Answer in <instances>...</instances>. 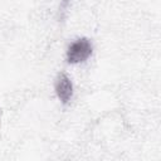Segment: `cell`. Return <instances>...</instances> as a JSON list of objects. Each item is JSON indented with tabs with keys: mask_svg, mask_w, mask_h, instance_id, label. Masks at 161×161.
Instances as JSON below:
<instances>
[{
	"mask_svg": "<svg viewBox=\"0 0 161 161\" xmlns=\"http://www.w3.org/2000/svg\"><path fill=\"white\" fill-rule=\"evenodd\" d=\"M93 52V44L88 38H78L72 42L67 49V62L69 64H78L86 62Z\"/></svg>",
	"mask_w": 161,
	"mask_h": 161,
	"instance_id": "6da1fadb",
	"label": "cell"
},
{
	"mask_svg": "<svg viewBox=\"0 0 161 161\" xmlns=\"http://www.w3.org/2000/svg\"><path fill=\"white\" fill-rule=\"evenodd\" d=\"M54 89L57 93V97L63 104H68L73 97V83L67 73L60 72L58 73L55 82H54Z\"/></svg>",
	"mask_w": 161,
	"mask_h": 161,
	"instance_id": "7a4b0ae2",
	"label": "cell"
},
{
	"mask_svg": "<svg viewBox=\"0 0 161 161\" xmlns=\"http://www.w3.org/2000/svg\"><path fill=\"white\" fill-rule=\"evenodd\" d=\"M68 5H69V0H62V1H60V8H59V11L65 13V11H67Z\"/></svg>",
	"mask_w": 161,
	"mask_h": 161,
	"instance_id": "3957f363",
	"label": "cell"
},
{
	"mask_svg": "<svg viewBox=\"0 0 161 161\" xmlns=\"http://www.w3.org/2000/svg\"><path fill=\"white\" fill-rule=\"evenodd\" d=\"M1 116H3V111H1V108H0V127H1Z\"/></svg>",
	"mask_w": 161,
	"mask_h": 161,
	"instance_id": "277c9868",
	"label": "cell"
}]
</instances>
